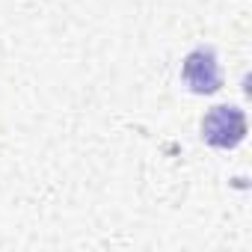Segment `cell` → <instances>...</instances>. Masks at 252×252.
I'll return each instance as SVG.
<instances>
[{"label": "cell", "mask_w": 252, "mask_h": 252, "mask_svg": "<svg viewBox=\"0 0 252 252\" xmlns=\"http://www.w3.org/2000/svg\"><path fill=\"white\" fill-rule=\"evenodd\" d=\"M181 77L184 83L196 92V95H211L222 86V74H220V63L217 54L211 48H196L187 54L184 65H181Z\"/></svg>", "instance_id": "2"}, {"label": "cell", "mask_w": 252, "mask_h": 252, "mask_svg": "<svg viewBox=\"0 0 252 252\" xmlns=\"http://www.w3.org/2000/svg\"><path fill=\"white\" fill-rule=\"evenodd\" d=\"M202 137L217 149H234L246 137V113L234 104H220L202 119Z\"/></svg>", "instance_id": "1"}]
</instances>
